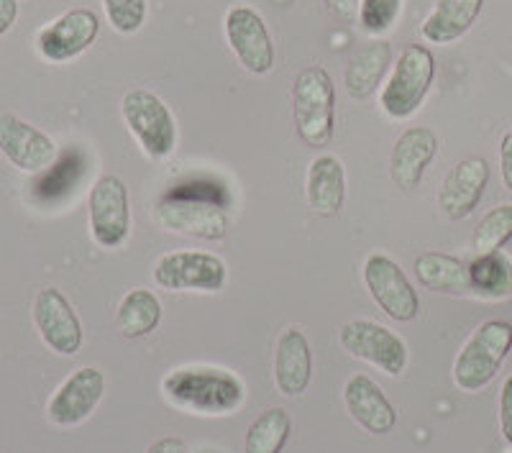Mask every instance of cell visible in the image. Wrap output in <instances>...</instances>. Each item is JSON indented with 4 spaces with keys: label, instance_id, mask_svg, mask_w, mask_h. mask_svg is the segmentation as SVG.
<instances>
[{
    "label": "cell",
    "instance_id": "6da1fadb",
    "mask_svg": "<svg viewBox=\"0 0 512 453\" xmlns=\"http://www.w3.org/2000/svg\"><path fill=\"white\" fill-rule=\"evenodd\" d=\"M162 392L169 402L198 415H231L244 405L246 387L239 377L218 366H185L167 374Z\"/></svg>",
    "mask_w": 512,
    "mask_h": 453
},
{
    "label": "cell",
    "instance_id": "7a4b0ae2",
    "mask_svg": "<svg viewBox=\"0 0 512 453\" xmlns=\"http://www.w3.org/2000/svg\"><path fill=\"white\" fill-rule=\"evenodd\" d=\"M292 118L297 136L313 149L331 144L336 126V88L320 64L305 67L292 88Z\"/></svg>",
    "mask_w": 512,
    "mask_h": 453
},
{
    "label": "cell",
    "instance_id": "3957f363",
    "mask_svg": "<svg viewBox=\"0 0 512 453\" xmlns=\"http://www.w3.org/2000/svg\"><path fill=\"white\" fill-rule=\"evenodd\" d=\"M512 349V326L505 320H487L464 343L454 364V382L464 392L484 390L497 377Z\"/></svg>",
    "mask_w": 512,
    "mask_h": 453
},
{
    "label": "cell",
    "instance_id": "277c9868",
    "mask_svg": "<svg viewBox=\"0 0 512 453\" xmlns=\"http://www.w3.org/2000/svg\"><path fill=\"white\" fill-rule=\"evenodd\" d=\"M436 77V59L423 44H410L400 52L395 72L379 95V105L395 121H405L423 105Z\"/></svg>",
    "mask_w": 512,
    "mask_h": 453
},
{
    "label": "cell",
    "instance_id": "5b68a950",
    "mask_svg": "<svg viewBox=\"0 0 512 453\" xmlns=\"http://www.w3.org/2000/svg\"><path fill=\"white\" fill-rule=\"evenodd\" d=\"M157 221L167 231L195 236L205 241H221L228 233V215L221 200L210 198V192L175 190L157 205Z\"/></svg>",
    "mask_w": 512,
    "mask_h": 453
},
{
    "label": "cell",
    "instance_id": "8992f818",
    "mask_svg": "<svg viewBox=\"0 0 512 453\" xmlns=\"http://www.w3.org/2000/svg\"><path fill=\"white\" fill-rule=\"evenodd\" d=\"M121 113L141 149L152 159H167L177 144L175 118L159 95L152 90H128L121 100Z\"/></svg>",
    "mask_w": 512,
    "mask_h": 453
},
{
    "label": "cell",
    "instance_id": "52a82bcc",
    "mask_svg": "<svg viewBox=\"0 0 512 453\" xmlns=\"http://www.w3.org/2000/svg\"><path fill=\"white\" fill-rule=\"evenodd\" d=\"M338 341L351 356L377 366L379 372L390 374V377H400L408 369V346L382 323L364 318L349 320L338 331Z\"/></svg>",
    "mask_w": 512,
    "mask_h": 453
},
{
    "label": "cell",
    "instance_id": "ba28073f",
    "mask_svg": "<svg viewBox=\"0 0 512 453\" xmlns=\"http://www.w3.org/2000/svg\"><path fill=\"white\" fill-rule=\"evenodd\" d=\"M226 279V262L208 251H172L154 267V282L172 292H218L226 287Z\"/></svg>",
    "mask_w": 512,
    "mask_h": 453
},
{
    "label": "cell",
    "instance_id": "9c48e42d",
    "mask_svg": "<svg viewBox=\"0 0 512 453\" xmlns=\"http://www.w3.org/2000/svg\"><path fill=\"white\" fill-rule=\"evenodd\" d=\"M90 231L95 244L103 249H118L131 233V205L121 177L103 175L90 187Z\"/></svg>",
    "mask_w": 512,
    "mask_h": 453
},
{
    "label": "cell",
    "instance_id": "30bf717a",
    "mask_svg": "<svg viewBox=\"0 0 512 453\" xmlns=\"http://www.w3.org/2000/svg\"><path fill=\"white\" fill-rule=\"evenodd\" d=\"M364 282L369 295L392 320L408 323L418 315L420 300L408 274L387 254H372L364 264Z\"/></svg>",
    "mask_w": 512,
    "mask_h": 453
},
{
    "label": "cell",
    "instance_id": "8fae6325",
    "mask_svg": "<svg viewBox=\"0 0 512 453\" xmlns=\"http://www.w3.org/2000/svg\"><path fill=\"white\" fill-rule=\"evenodd\" d=\"M105 392V377L95 366L75 369L54 390L47 405V418L59 428H75L95 413Z\"/></svg>",
    "mask_w": 512,
    "mask_h": 453
},
{
    "label": "cell",
    "instance_id": "7c38bea8",
    "mask_svg": "<svg viewBox=\"0 0 512 453\" xmlns=\"http://www.w3.org/2000/svg\"><path fill=\"white\" fill-rule=\"evenodd\" d=\"M0 154L16 169L41 175L57 162V144L44 131L21 121L13 113L0 116Z\"/></svg>",
    "mask_w": 512,
    "mask_h": 453
},
{
    "label": "cell",
    "instance_id": "4fadbf2b",
    "mask_svg": "<svg viewBox=\"0 0 512 453\" xmlns=\"http://www.w3.org/2000/svg\"><path fill=\"white\" fill-rule=\"evenodd\" d=\"M34 326L41 341L59 356H75L82 346V323L70 300L57 290L47 287L34 300Z\"/></svg>",
    "mask_w": 512,
    "mask_h": 453
},
{
    "label": "cell",
    "instance_id": "5bb4252c",
    "mask_svg": "<svg viewBox=\"0 0 512 453\" xmlns=\"http://www.w3.org/2000/svg\"><path fill=\"white\" fill-rule=\"evenodd\" d=\"M98 31V16L90 8H75L44 26L36 36V47L41 57L49 62H70L90 49V44L98 39Z\"/></svg>",
    "mask_w": 512,
    "mask_h": 453
},
{
    "label": "cell",
    "instance_id": "9a60e30c",
    "mask_svg": "<svg viewBox=\"0 0 512 453\" xmlns=\"http://www.w3.org/2000/svg\"><path fill=\"white\" fill-rule=\"evenodd\" d=\"M226 39L233 54L254 75H267L274 67V44L264 18L249 6H236L226 13Z\"/></svg>",
    "mask_w": 512,
    "mask_h": 453
},
{
    "label": "cell",
    "instance_id": "2e32d148",
    "mask_svg": "<svg viewBox=\"0 0 512 453\" xmlns=\"http://www.w3.org/2000/svg\"><path fill=\"white\" fill-rule=\"evenodd\" d=\"M489 182V164L472 157L456 164L438 192V208L448 221H464L482 203Z\"/></svg>",
    "mask_w": 512,
    "mask_h": 453
},
{
    "label": "cell",
    "instance_id": "e0dca14e",
    "mask_svg": "<svg viewBox=\"0 0 512 453\" xmlns=\"http://www.w3.org/2000/svg\"><path fill=\"white\" fill-rule=\"evenodd\" d=\"M438 154V136L428 126L402 131L390 157V175L400 190H415Z\"/></svg>",
    "mask_w": 512,
    "mask_h": 453
},
{
    "label": "cell",
    "instance_id": "ac0fdd59",
    "mask_svg": "<svg viewBox=\"0 0 512 453\" xmlns=\"http://www.w3.org/2000/svg\"><path fill=\"white\" fill-rule=\"evenodd\" d=\"M344 402L351 418L374 436H384L397 425V410L374 379L354 374L344 387Z\"/></svg>",
    "mask_w": 512,
    "mask_h": 453
},
{
    "label": "cell",
    "instance_id": "d6986e66",
    "mask_svg": "<svg viewBox=\"0 0 512 453\" xmlns=\"http://www.w3.org/2000/svg\"><path fill=\"white\" fill-rule=\"evenodd\" d=\"M313 377V349L300 328H287L277 341L274 354V384L287 397L303 395Z\"/></svg>",
    "mask_w": 512,
    "mask_h": 453
},
{
    "label": "cell",
    "instance_id": "ffe728a7",
    "mask_svg": "<svg viewBox=\"0 0 512 453\" xmlns=\"http://www.w3.org/2000/svg\"><path fill=\"white\" fill-rule=\"evenodd\" d=\"M308 205L320 218H336L346 200V169L341 159L318 157L308 169V185H305Z\"/></svg>",
    "mask_w": 512,
    "mask_h": 453
},
{
    "label": "cell",
    "instance_id": "44dd1931",
    "mask_svg": "<svg viewBox=\"0 0 512 453\" xmlns=\"http://www.w3.org/2000/svg\"><path fill=\"white\" fill-rule=\"evenodd\" d=\"M392 62V47L390 41H372L367 47H361L354 57L349 59L346 67L344 85L349 90L351 98L367 100L382 85L384 75L390 70Z\"/></svg>",
    "mask_w": 512,
    "mask_h": 453
},
{
    "label": "cell",
    "instance_id": "7402d4cb",
    "mask_svg": "<svg viewBox=\"0 0 512 453\" xmlns=\"http://www.w3.org/2000/svg\"><path fill=\"white\" fill-rule=\"evenodd\" d=\"M482 6L484 0H438L431 16L420 26V34L431 44H451L472 29Z\"/></svg>",
    "mask_w": 512,
    "mask_h": 453
},
{
    "label": "cell",
    "instance_id": "603a6c76",
    "mask_svg": "<svg viewBox=\"0 0 512 453\" xmlns=\"http://www.w3.org/2000/svg\"><path fill=\"white\" fill-rule=\"evenodd\" d=\"M415 279L425 290L443 292V295H466L472 292V277L469 264L456 256L441 254V251H425L413 264Z\"/></svg>",
    "mask_w": 512,
    "mask_h": 453
},
{
    "label": "cell",
    "instance_id": "cb8c5ba5",
    "mask_svg": "<svg viewBox=\"0 0 512 453\" xmlns=\"http://www.w3.org/2000/svg\"><path fill=\"white\" fill-rule=\"evenodd\" d=\"M162 320V302L149 290H131L118 305V331L126 338L149 336Z\"/></svg>",
    "mask_w": 512,
    "mask_h": 453
},
{
    "label": "cell",
    "instance_id": "d4e9b609",
    "mask_svg": "<svg viewBox=\"0 0 512 453\" xmlns=\"http://www.w3.org/2000/svg\"><path fill=\"white\" fill-rule=\"evenodd\" d=\"M292 433L285 407H269L246 430L244 453H282Z\"/></svg>",
    "mask_w": 512,
    "mask_h": 453
},
{
    "label": "cell",
    "instance_id": "484cf974",
    "mask_svg": "<svg viewBox=\"0 0 512 453\" xmlns=\"http://www.w3.org/2000/svg\"><path fill=\"white\" fill-rule=\"evenodd\" d=\"M469 277H472V292L487 300H502L512 295V262L502 251L492 254H479L469 264Z\"/></svg>",
    "mask_w": 512,
    "mask_h": 453
},
{
    "label": "cell",
    "instance_id": "4316f807",
    "mask_svg": "<svg viewBox=\"0 0 512 453\" xmlns=\"http://www.w3.org/2000/svg\"><path fill=\"white\" fill-rule=\"evenodd\" d=\"M82 172V159L77 151H70V154H64L62 159L52 164L49 169L41 172L39 180L34 182V195L39 200H59L64 192H70L72 185L77 182Z\"/></svg>",
    "mask_w": 512,
    "mask_h": 453
},
{
    "label": "cell",
    "instance_id": "83f0119b",
    "mask_svg": "<svg viewBox=\"0 0 512 453\" xmlns=\"http://www.w3.org/2000/svg\"><path fill=\"white\" fill-rule=\"evenodd\" d=\"M512 239V205H497L489 210L479 221L477 231H474V246L479 254H492L500 251L507 241Z\"/></svg>",
    "mask_w": 512,
    "mask_h": 453
},
{
    "label": "cell",
    "instance_id": "f1b7e54d",
    "mask_svg": "<svg viewBox=\"0 0 512 453\" xmlns=\"http://www.w3.org/2000/svg\"><path fill=\"white\" fill-rule=\"evenodd\" d=\"M108 21L121 34H136L146 21V0H103Z\"/></svg>",
    "mask_w": 512,
    "mask_h": 453
},
{
    "label": "cell",
    "instance_id": "f546056e",
    "mask_svg": "<svg viewBox=\"0 0 512 453\" xmlns=\"http://www.w3.org/2000/svg\"><path fill=\"white\" fill-rule=\"evenodd\" d=\"M402 0H361L359 3V24L369 34H382L397 21Z\"/></svg>",
    "mask_w": 512,
    "mask_h": 453
},
{
    "label": "cell",
    "instance_id": "4dcf8cb0",
    "mask_svg": "<svg viewBox=\"0 0 512 453\" xmlns=\"http://www.w3.org/2000/svg\"><path fill=\"white\" fill-rule=\"evenodd\" d=\"M500 428H502V436H505V441L512 446V377H507V382L502 384Z\"/></svg>",
    "mask_w": 512,
    "mask_h": 453
},
{
    "label": "cell",
    "instance_id": "1f68e13d",
    "mask_svg": "<svg viewBox=\"0 0 512 453\" xmlns=\"http://www.w3.org/2000/svg\"><path fill=\"white\" fill-rule=\"evenodd\" d=\"M500 169H502V180H505L507 190H512V128L502 136L500 144Z\"/></svg>",
    "mask_w": 512,
    "mask_h": 453
},
{
    "label": "cell",
    "instance_id": "d6a6232c",
    "mask_svg": "<svg viewBox=\"0 0 512 453\" xmlns=\"http://www.w3.org/2000/svg\"><path fill=\"white\" fill-rule=\"evenodd\" d=\"M359 3L361 0H326L328 11L336 18H341V21H346V24L359 16Z\"/></svg>",
    "mask_w": 512,
    "mask_h": 453
},
{
    "label": "cell",
    "instance_id": "836d02e7",
    "mask_svg": "<svg viewBox=\"0 0 512 453\" xmlns=\"http://www.w3.org/2000/svg\"><path fill=\"white\" fill-rule=\"evenodd\" d=\"M146 453H187V443L177 436H167L152 443V446L146 448Z\"/></svg>",
    "mask_w": 512,
    "mask_h": 453
},
{
    "label": "cell",
    "instance_id": "e575fe53",
    "mask_svg": "<svg viewBox=\"0 0 512 453\" xmlns=\"http://www.w3.org/2000/svg\"><path fill=\"white\" fill-rule=\"evenodd\" d=\"M16 16H18L16 0H0V36L11 31V26L16 24Z\"/></svg>",
    "mask_w": 512,
    "mask_h": 453
}]
</instances>
